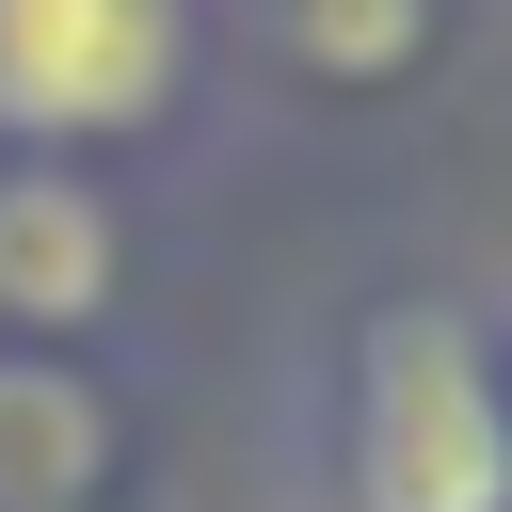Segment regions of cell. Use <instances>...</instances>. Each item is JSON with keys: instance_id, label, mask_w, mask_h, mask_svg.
Listing matches in <instances>:
<instances>
[{"instance_id": "6da1fadb", "label": "cell", "mask_w": 512, "mask_h": 512, "mask_svg": "<svg viewBox=\"0 0 512 512\" xmlns=\"http://www.w3.org/2000/svg\"><path fill=\"white\" fill-rule=\"evenodd\" d=\"M352 512H512V384L448 304L368 320L352 368Z\"/></svg>"}, {"instance_id": "7a4b0ae2", "label": "cell", "mask_w": 512, "mask_h": 512, "mask_svg": "<svg viewBox=\"0 0 512 512\" xmlns=\"http://www.w3.org/2000/svg\"><path fill=\"white\" fill-rule=\"evenodd\" d=\"M176 96V0H0V128H144Z\"/></svg>"}, {"instance_id": "3957f363", "label": "cell", "mask_w": 512, "mask_h": 512, "mask_svg": "<svg viewBox=\"0 0 512 512\" xmlns=\"http://www.w3.org/2000/svg\"><path fill=\"white\" fill-rule=\"evenodd\" d=\"M112 288V208L80 176H16L0 192V320H96Z\"/></svg>"}, {"instance_id": "277c9868", "label": "cell", "mask_w": 512, "mask_h": 512, "mask_svg": "<svg viewBox=\"0 0 512 512\" xmlns=\"http://www.w3.org/2000/svg\"><path fill=\"white\" fill-rule=\"evenodd\" d=\"M288 32H304L336 80H368V64H400V48H416V0H304Z\"/></svg>"}]
</instances>
